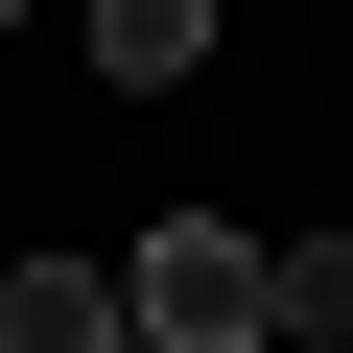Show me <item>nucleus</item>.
I'll list each match as a JSON object with an SVG mask.
<instances>
[{"instance_id": "5", "label": "nucleus", "mask_w": 353, "mask_h": 353, "mask_svg": "<svg viewBox=\"0 0 353 353\" xmlns=\"http://www.w3.org/2000/svg\"><path fill=\"white\" fill-rule=\"evenodd\" d=\"M0 24H24V0H0Z\"/></svg>"}, {"instance_id": "1", "label": "nucleus", "mask_w": 353, "mask_h": 353, "mask_svg": "<svg viewBox=\"0 0 353 353\" xmlns=\"http://www.w3.org/2000/svg\"><path fill=\"white\" fill-rule=\"evenodd\" d=\"M118 330H141V353H259V236H236V212H165V236L118 259Z\"/></svg>"}, {"instance_id": "4", "label": "nucleus", "mask_w": 353, "mask_h": 353, "mask_svg": "<svg viewBox=\"0 0 353 353\" xmlns=\"http://www.w3.org/2000/svg\"><path fill=\"white\" fill-rule=\"evenodd\" d=\"M259 330H306V353H353V236H283V259H259Z\"/></svg>"}, {"instance_id": "2", "label": "nucleus", "mask_w": 353, "mask_h": 353, "mask_svg": "<svg viewBox=\"0 0 353 353\" xmlns=\"http://www.w3.org/2000/svg\"><path fill=\"white\" fill-rule=\"evenodd\" d=\"M0 353H141L118 330V259H24L0 283Z\"/></svg>"}, {"instance_id": "3", "label": "nucleus", "mask_w": 353, "mask_h": 353, "mask_svg": "<svg viewBox=\"0 0 353 353\" xmlns=\"http://www.w3.org/2000/svg\"><path fill=\"white\" fill-rule=\"evenodd\" d=\"M94 71H118V94H189V71H212V0H94Z\"/></svg>"}]
</instances>
